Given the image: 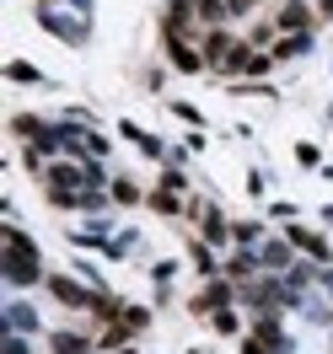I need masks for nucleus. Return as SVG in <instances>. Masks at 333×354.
I'll return each mask as SVG.
<instances>
[{
	"instance_id": "obj_1",
	"label": "nucleus",
	"mask_w": 333,
	"mask_h": 354,
	"mask_svg": "<svg viewBox=\"0 0 333 354\" xmlns=\"http://www.w3.org/2000/svg\"><path fill=\"white\" fill-rule=\"evenodd\" d=\"M38 22H44L48 32H60L65 44H87L91 0H38Z\"/></svg>"
},
{
	"instance_id": "obj_2",
	"label": "nucleus",
	"mask_w": 333,
	"mask_h": 354,
	"mask_svg": "<svg viewBox=\"0 0 333 354\" xmlns=\"http://www.w3.org/2000/svg\"><path fill=\"white\" fill-rule=\"evenodd\" d=\"M6 279H11V285H33V279H44V268H38V247L27 242L17 225H6Z\"/></svg>"
},
{
	"instance_id": "obj_3",
	"label": "nucleus",
	"mask_w": 333,
	"mask_h": 354,
	"mask_svg": "<svg viewBox=\"0 0 333 354\" xmlns=\"http://www.w3.org/2000/svg\"><path fill=\"white\" fill-rule=\"evenodd\" d=\"M48 295L65 301V306H75V311H97V301H102L97 290H81L75 279H48Z\"/></svg>"
},
{
	"instance_id": "obj_4",
	"label": "nucleus",
	"mask_w": 333,
	"mask_h": 354,
	"mask_svg": "<svg viewBox=\"0 0 333 354\" xmlns=\"http://www.w3.org/2000/svg\"><path fill=\"white\" fill-rule=\"evenodd\" d=\"M258 268H264V274L290 268V247H285V242H264V247H258Z\"/></svg>"
},
{
	"instance_id": "obj_5",
	"label": "nucleus",
	"mask_w": 333,
	"mask_h": 354,
	"mask_svg": "<svg viewBox=\"0 0 333 354\" xmlns=\"http://www.w3.org/2000/svg\"><path fill=\"white\" fill-rule=\"evenodd\" d=\"M290 247L312 252L317 263H328V258H333V252H328V242H323V236H312V231H301V225H290Z\"/></svg>"
},
{
	"instance_id": "obj_6",
	"label": "nucleus",
	"mask_w": 333,
	"mask_h": 354,
	"mask_svg": "<svg viewBox=\"0 0 333 354\" xmlns=\"http://www.w3.org/2000/svg\"><path fill=\"white\" fill-rule=\"evenodd\" d=\"M307 22H312V11L301 0H290L285 11H280V27H285V32H307Z\"/></svg>"
},
{
	"instance_id": "obj_7",
	"label": "nucleus",
	"mask_w": 333,
	"mask_h": 354,
	"mask_svg": "<svg viewBox=\"0 0 333 354\" xmlns=\"http://www.w3.org/2000/svg\"><path fill=\"white\" fill-rule=\"evenodd\" d=\"M54 354H91V338H81V333H54Z\"/></svg>"
},
{
	"instance_id": "obj_8",
	"label": "nucleus",
	"mask_w": 333,
	"mask_h": 354,
	"mask_svg": "<svg viewBox=\"0 0 333 354\" xmlns=\"http://www.w3.org/2000/svg\"><path fill=\"white\" fill-rule=\"evenodd\" d=\"M312 38L307 32H290V38H280V48H274V59H296V54H307Z\"/></svg>"
},
{
	"instance_id": "obj_9",
	"label": "nucleus",
	"mask_w": 333,
	"mask_h": 354,
	"mask_svg": "<svg viewBox=\"0 0 333 354\" xmlns=\"http://www.w3.org/2000/svg\"><path fill=\"white\" fill-rule=\"evenodd\" d=\"M6 322H11V333H27V328H38V317L27 311V301H11V311H6Z\"/></svg>"
},
{
	"instance_id": "obj_10",
	"label": "nucleus",
	"mask_w": 333,
	"mask_h": 354,
	"mask_svg": "<svg viewBox=\"0 0 333 354\" xmlns=\"http://www.w3.org/2000/svg\"><path fill=\"white\" fill-rule=\"evenodd\" d=\"M199 221H204V236H210V242H226V221L210 209V204H199Z\"/></svg>"
},
{
	"instance_id": "obj_11",
	"label": "nucleus",
	"mask_w": 333,
	"mask_h": 354,
	"mask_svg": "<svg viewBox=\"0 0 333 354\" xmlns=\"http://www.w3.org/2000/svg\"><path fill=\"white\" fill-rule=\"evenodd\" d=\"M124 134H129V140H134V145H140L145 156H161V140H151V134L140 129V124H124Z\"/></svg>"
},
{
	"instance_id": "obj_12",
	"label": "nucleus",
	"mask_w": 333,
	"mask_h": 354,
	"mask_svg": "<svg viewBox=\"0 0 333 354\" xmlns=\"http://www.w3.org/2000/svg\"><path fill=\"white\" fill-rule=\"evenodd\" d=\"M113 199H118V204H134V199H140V188H134L129 177H118V183H113Z\"/></svg>"
},
{
	"instance_id": "obj_13",
	"label": "nucleus",
	"mask_w": 333,
	"mask_h": 354,
	"mask_svg": "<svg viewBox=\"0 0 333 354\" xmlns=\"http://www.w3.org/2000/svg\"><path fill=\"white\" fill-rule=\"evenodd\" d=\"M6 75H11V81H44V75H38L33 65H22V59H17V65H6Z\"/></svg>"
},
{
	"instance_id": "obj_14",
	"label": "nucleus",
	"mask_w": 333,
	"mask_h": 354,
	"mask_svg": "<svg viewBox=\"0 0 333 354\" xmlns=\"http://www.w3.org/2000/svg\"><path fill=\"white\" fill-rule=\"evenodd\" d=\"M6 354H33V349H27L22 333H6Z\"/></svg>"
},
{
	"instance_id": "obj_15",
	"label": "nucleus",
	"mask_w": 333,
	"mask_h": 354,
	"mask_svg": "<svg viewBox=\"0 0 333 354\" xmlns=\"http://www.w3.org/2000/svg\"><path fill=\"white\" fill-rule=\"evenodd\" d=\"M296 161H301V167H317V145H296Z\"/></svg>"
},
{
	"instance_id": "obj_16",
	"label": "nucleus",
	"mask_w": 333,
	"mask_h": 354,
	"mask_svg": "<svg viewBox=\"0 0 333 354\" xmlns=\"http://www.w3.org/2000/svg\"><path fill=\"white\" fill-rule=\"evenodd\" d=\"M215 328H221V333H237V317H231V311L221 306V311H215Z\"/></svg>"
},
{
	"instance_id": "obj_17",
	"label": "nucleus",
	"mask_w": 333,
	"mask_h": 354,
	"mask_svg": "<svg viewBox=\"0 0 333 354\" xmlns=\"http://www.w3.org/2000/svg\"><path fill=\"white\" fill-rule=\"evenodd\" d=\"M258 0H231V17H242V11H253Z\"/></svg>"
},
{
	"instance_id": "obj_18",
	"label": "nucleus",
	"mask_w": 333,
	"mask_h": 354,
	"mask_svg": "<svg viewBox=\"0 0 333 354\" xmlns=\"http://www.w3.org/2000/svg\"><path fill=\"white\" fill-rule=\"evenodd\" d=\"M323 17H333V0H323Z\"/></svg>"
},
{
	"instance_id": "obj_19",
	"label": "nucleus",
	"mask_w": 333,
	"mask_h": 354,
	"mask_svg": "<svg viewBox=\"0 0 333 354\" xmlns=\"http://www.w3.org/2000/svg\"><path fill=\"white\" fill-rule=\"evenodd\" d=\"M323 221H328V225H333V209H323Z\"/></svg>"
}]
</instances>
